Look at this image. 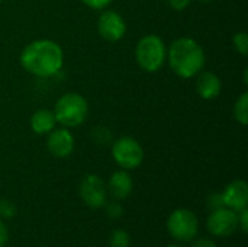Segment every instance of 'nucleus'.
<instances>
[{"mask_svg": "<svg viewBox=\"0 0 248 247\" xmlns=\"http://www.w3.org/2000/svg\"><path fill=\"white\" fill-rule=\"evenodd\" d=\"M84 4H87L92 9H103L106 7L112 0H81Z\"/></svg>", "mask_w": 248, "mask_h": 247, "instance_id": "obj_22", "label": "nucleus"}, {"mask_svg": "<svg viewBox=\"0 0 248 247\" xmlns=\"http://www.w3.org/2000/svg\"><path fill=\"white\" fill-rule=\"evenodd\" d=\"M132 188H134V183H132V178L124 172V170H118L115 172L110 179H109V183H108V189H109V194L118 199V201H122L125 198L129 197V194L132 192Z\"/></svg>", "mask_w": 248, "mask_h": 247, "instance_id": "obj_12", "label": "nucleus"}, {"mask_svg": "<svg viewBox=\"0 0 248 247\" xmlns=\"http://www.w3.org/2000/svg\"><path fill=\"white\" fill-rule=\"evenodd\" d=\"M16 214V208L10 201L1 199L0 201V217L1 218H12Z\"/></svg>", "mask_w": 248, "mask_h": 247, "instance_id": "obj_19", "label": "nucleus"}, {"mask_svg": "<svg viewBox=\"0 0 248 247\" xmlns=\"http://www.w3.org/2000/svg\"><path fill=\"white\" fill-rule=\"evenodd\" d=\"M55 122L57 121H55L54 112L46 111V109H41V111H36L32 115L31 128L36 134H46V132H51V130H54Z\"/></svg>", "mask_w": 248, "mask_h": 247, "instance_id": "obj_14", "label": "nucleus"}, {"mask_svg": "<svg viewBox=\"0 0 248 247\" xmlns=\"http://www.w3.org/2000/svg\"><path fill=\"white\" fill-rule=\"evenodd\" d=\"M238 229L237 213L222 207L211 213L208 218V230L217 237H230Z\"/></svg>", "mask_w": 248, "mask_h": 247, "instance_id": "obj_7", "label": "nucleus"}, {"mask_svg": "<svg viewBox=\"0 0 248 247\" xmlns=\"http://www.w3.org/2000/svg\"><path fill=\"white\" fill-rule=\"evenodd\" d=\"M167 247H185V246H182V245H170V246H167Z\"/></svg>", "mask_w": 248, "mask_h": 247, "instance_id": "obj_26", "label": "nucleus"}, {"mask_svg": "<svg viewBox=\"0 0 248 247\" xmlns=\"http://www.w3.org/2000/svg\"><path fill=\"white\" fill-rule=\"evenodd\" d=\"M46 147L52 156L62 159L71 154L74 148V138L68 130H54L48 137Z\"/></svg>", "mask_w": 248, "mask_h": 247, "instance_id": "obj_11", "label": "nucleus"}, {"mask_svg": "<svg viewBox=\"0 0 248 247\" xmlns=\"http://www.w3.org/2000/svg\"><path fill=\"white\" fill-rule=\"evenodd\" d=\"M97 31L103 39L115 42V41H119L121 38H124L126 25L121 15H118L113 10H108L100 15V17L97 20Z\"/></svg>", "mask_w": 248, "mask_h": 247, "instance_id": "obj_9", "label": "nucleus"}, {"mask_svg": "<svg viewBox=\"0 0 248 247\" xmlns=\"http://www.w3.org/2000/svg\"><path fill=\"white\" fill-rule=\"evenodd\" d=\"M89 112L87 100L78 93H67L58 99L54 116L55 121L62 124L64 127H77L80 125Z\"/></svg>", "mask_w": 248, "mask_h": 247, "instance_id": "obj_3", "label": "nucleus"}, {"mask_svg": "<svg viewBox=\"0 0 248 247\" xmlns=\"http://www.w3.org/2000/svg\"><path fill=\"white\" fill-rule=\"evenodd\" d=\"M137 61L148 73H154L161 68L166 60V45L157 35H147L140 39L135 49Z\"/></svg>", "mask_w": 248, "mask_h": 247, "instance_id": "obj_4", "label": "nucleus"}, {"mask_svg": "<svg viewBox=\"0 0 248 247\" xmlns=\"http://www.w3.org/2000/svg\"><path fill=\"white\" fill-rule=\"evenodd\" d=\"M20 63L31 74L49 77L58 73L62 66V49L49 39L33 41L22 51Z\"/></svg>", "mask_w": 248, "mask_h": 247, "instance_id": "obj_1", "label": "nucleus"}, {"mask_svg": "<svg viewBox=\"0 0 248 247\" xmlns=\"http://www.w3.org/2000/svg\"><path fill=\"white\" fill-rule=\"evenodd\" d=\"M0 3H1V0H0Z\"/></svg>", "mask_w": 248, "mask_h": 247, "instance_id": "obj_28", "label": "nucleus"}, {"mask_svg": "<svg viewBox=\"0 0 248 247\" xmlns=\"http://www.w3.org/2000/svg\"><path fill=\"white\" fill-rule=\"evenodd\" d=\"M234 45L235 48L243 54L247 55L248 54V35L246 32H238L234 35Z\"/></svg>", "mask_w": 248, "mask_h": 247, "instance_id": "obj_17", "label": "nucleus"}, {"mask_svg": "<svg viewBox=\"0 0 248 247\" xmlns=\"http://www.w3.org/2000/svg\"><path fill=\"white\" fill-rule=\"evenodd\" d=\"M237 218H238V227L241 229L243 233H247L248 231V210L244 208L241 211H238L237 214Z\"/></svg>", "mask_w": 248, "mask_h": 247, "instance_id": "obj_21", "label": "nucleus"}, {"mask_svg": "<svg viewBox=\"0 0 248 247\" xmlns=\"http://www.w3.org/2000/svg\"><path fill=\"white\" fill-rule=\"evenodd\" d=\"M234 115L235 119L243 124L247 125L248 122V93H243L240 96V99L235 102V108H234Z\"/></svg>", "mask_w": 248, "mask_h": 247, "instance_id": "obj_15", "label": "nucleus"}, {"mask_svg": "<svg viewBox=\"0 0 248 247\" xmlns=\"http://www.w3.org/2000/svg\"><path fill=\"white\" fill-rule=\"evenodd\" d=\"M112 156L122 169H137L144 160V150L140 143L131 137H122L115 141Z\"/></svg>", "mask_w": 248, "mask_h": 247, "instance_id": "obj_6", "label": "nucleus"}, {"mask_svg": "<svg viewBox=\"0 0 248 247\" xmlns=\"http://www.w3.org/2000/svg\"><path fill=\"white\" fill-rule=\"evenodd\" d=\"M7 240H9L7 227H6V224L0 220V247L6 246V245H7Z\"/></svg>", "mask_w": 248, "mask_h": 247, "instance_id": "obj_23", "label": "nucleus"}, {"mask_svg": "<svg viewBox=\"0 0 248 247\" xmlns=\"http://www.w3.org/2000/svg\"><path fill=\"white\" fill-rule=\"evenodd\" d=\"M224 205L235 213L247 208L248 204V185L246 181H234L231 182L225 191L221 194Z\"/></svg>", "mask_w": 248, "mask_h": 247, "instance_id": "obj_10", "label": "nucleus"}, {"mask_svg": "<svg viewBox=\"0 0 248 247\" xmlns=\"http://www.w3.org/2000/svg\"><path fill=\"white\" fill-rule=\"evenodd\" d=\"M103 207H105V210H106V215H108L110 220H118V218H121L122 214H124V210H122V207H121L118 202L105 204Z\"/></svg>", "mask_w": 248, "mask_h": 247, "instance_id": "obj_18", "label": "nucleus"}, {"mask_svg": "<svg viewBox=\"0 0 248 247\" xmlns=\"http://www.w3.org/2000/svg\"><path fill=\"white\" fill-rule=\"evenodd\" d=\"M80 197L90 208H102L108 199L105 182L97 175H87L80 183Z\"/></svg>", "mask_w": 248, "mask_h": 247, "instance_id": "obj_8", "label": "nucleus"}, {"mask_svg": "<svg viewBox=\"0 0 248 247\" xmlns=\"http://www.w3.org/2000/svg\"><path fill=\"white\" fill-rule=\"evenodd\" d=\"M195 240V239H193ZM192 247H217V245L211 240V239H208V237H202V239H198V240H195L193 242V245Z\"/></svg>", "mask_w": 248, "mask_h": 247, "instance_id": "obj_25", "label": "nucleus"}, {"mask_svg": "<svg viewBox=\"0 0 248 247\" xmlns=\"http://www.w3.org/2000/svg\"><path fill=\"white\" fill-rule=\"evenodd\" d=\"M199 1H202V3H208V1H211V0H199Z\"/></svg>", "mask_w": 248, "mask_h": 247, "instance_id": "obj_27", "label": "nucleus"}, {"mask_svg": "<svg viewBox=\"0 0 248 247\" xmlns=\"http://www.w3.org/2000/svg\"><path fill=\"white\" fill-rule=\"evenodd\" d=\"M169 63L177 76L189 79L205 66V52L195 39L179 38L169 48Z\"/></svg>", "mask_w": 248, "mask_h": 247, "instance_id": "obj_2", "label": "nucleus"}, {"mask_svg": "<svg viewBox=\"0 0 248 247\" xmlns=\"http://www.w3.org/2000/svg\"><path fill=\"white\" fill-rule=\"evenodd\" d=\"M169 3L174 10H185L190 4V0H169Z\"/></svg>", "mask_w": 248, "mask_h": 247, "instance_id": "obj_24", "label": "nucleus"}, {"mask_svg": "<svg viewBox=\"0 0 248 247\" xmlns=\"http://www.w3.org/2000/svg\"><path fill=\"white\" fill-rule=\"evenodd\" d=\"M222 207H225L224 201H222V195L221 194H212L208 199V208L211 211H215V210L222 208Z\"/></svg>", "mask_w": 248, "mask_h": 247, "instance_id": "obj_20", "label": "nucleus"}, {"mask_svg": "<svg viewBox=\"0 0 248 247\" xmlns=\"http://www.w3.org/2000/svg\"><path fill=\"white\" fill-rule=\"evenodd\" d=\"M196 89L201 98L203 99H215L222 89L221 80L217 74L211 73V71H205L198 77V83H196Z\"/></svg>", "mask_w": 248, "mask_h": 247, "instance_id": "obj_13", "label": "nucleus"}, {"mask_svg": "<svg viewBox=\"0 0 248 247\" xmlns=\"http://www.w3.org/2000/svg\"><path fill=\"white\" fill-rule=\"evenodd\" d=\"M109 246L110 247H129L131 246V236L125 230H113L109 236Z\"/></svg>", "mask_w": 248, "mask_h": 247, "instance_id": "obj_16", "label": "nucleus"}, {"mask_svg": "<svg viewBox=\"0 0 248 247\" xmlns=\"http://www.w3.org/2000/svg\"><path fill=\"white\" fill-rule=\"evenodd\" d=\"M167 230L170 236L182 243L192 242L199 231V221L198 217L185 208L176 210L170 214L167 220Z\"/></svg>", "mask_w": 248, "mask_h": 247, "instance_id": "obj_5", "label": "nucleus"}]
</instances>
